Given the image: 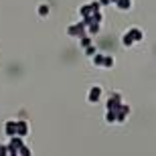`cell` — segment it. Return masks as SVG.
<instances>
[{
    "mask_svg": "<svg viewBox=\"0 0 156 156\" xmlns=\"http://www.w3.org/2000/svg\"><path fill=\"white\" fill-rule=\"evenodd\" d=\"M116 6L120 8V10H128V8L132 6V0H118V2H116Z\"/></svg>",
    "mask_w": 156,
    "mask_h": 156,
    "instance_id": "4fadbf2b",
    "label": "cell"
},
{
    "mask_svg": "<svg viewBox=\"0 0 156 156\" xmlns=\"http://www.w3.org/2000/svg\"><path fill=\"white\" fill-rule=\"evenodd\" d=\"M128 33H130V37L134 39V43H140V41L144 39V33H142V30H140L138 27H132V29L128 30Z\"/></svg>",
    "mask_w": 156,
    "mask_h": 156,
    "instance_id": "9c48e42d",
    "label": "cell"
},
{
    "mask_svg": "<svg viewBox=\"0 0 156 156\" xmlns=\"http://www.w3.org/2000/svg\"><path fill=\"white\" fill-rule=\"evenodd\" d=\"M0 156H8V148H6V144H0Z\"/></svg>",
    "mask_w": 156,
    "mask_h": 156,
    "instance_id": "d6986e66",
    "label": "cell"
},
{
    "mask_svg": "<svg viewBox=\"0 0 156 156\" xmlns=\"http://www.w3.org/2000/svg\"><path fill=\"white\" fill-rule=\"evenodd\" d=\"M14 156H33V152H30V148H29L27 144H23V146L16 150V154H14Z\"/></svg>",
    "mask_w": 156,
    "mask_h": 156,
    "instance_id": "8fae6325",
    "label": "cell"
},
{
    "mask_svg": "<svg viewBox=\"0 0 156 156\" xmlns=\"http://www.w3.org/2000/svg\"><path fill=\"white\" fill-rule=\"evenodd\" d=\"M91 63L95 65V67H101V63H104V55H101V53H95V55L91 57Z\"/></svg>",
    "mask_w": 156,
    "mask_h": 156,
    "instance_id": "7c38bea8",
    "label": "cell"
},
{
    "mask_svg": "<svg viewBox=\"0 0 156 156\" xmlns=\"http://www.w3.org/2000/svg\"><path fill=\"white\" fill-rule=\"evenodd\" d=\"M122 45H124V47H132L134 45V39L130 37V33H126V35L122 37Z\"/></svg>",
    "mask_w": 156,
    "mask_h": 156,
    "instance_id": "5bb4252c",
    "label": "cell"
},
{
    "mask_svg": "<svg viewBox=\"0 0 156 156\" xmlns=\"http://www.w3.org/2000/svg\"><path fill=\"white\" fill-rule=\"evenodd\" d=\"M99 98H101V87L93 85L91 89H89V93H87V101H89V104H98Z\"/></svg>",
    "mask_w": 156,
    "mask_h": 156,
    "instance_id": "277c9868",
    "label": "cell"
},
{
    "mask_svg": "<svg viewBox=\"0 0 156 156\" xmlns=\"http://www.w3.org/2000/svg\"><path fill=\"white\" fill-rule=\"evenodd\" d=\"M91 14H93V10H91V6H89V2H87V4H81V6H79V16H81V20L89 18Z\"/></svg>",
    "mask_w": 156,
    "mask_h": 156,
    "instance_id": "ba28073f",
    "label": "cell"
},
{
    "mask_svg": "<svg viewBox=\"0 0 156 156\" xmlns=\"http://www.w3.org/2000/svg\"><path fill=\"white\" fill-rule=\"evenodd\" d=\"M67 35H69V37H75V39H81V37L85 35V24H83V23L69 24V29H67Z\"/></svg>",
    "mask_w": 156,
    "mask_h": 156,
    "instance_id": "6da1fadb",
    "label": "cell"
},
{
    "mask_svg": "<svg viewBox=\"0 0 156 156\" xmlns=\"http://www.w3.org/2000/svg\"><path fill=\"white\" fill-rule=\"evenodd\" d=\"M29 134V124L27 122H16V136L18 138H24Z\"/></svg>",
    "mask_w": 156,
    "mask_h": 156,
    "instance_id": "52a82bcc",
    "label": "cell"
},
{
    "mask_svg": "<svg viewBox=\"0 0 156 156\" xmlns=\"http://www.w3.org/2000/svg\"><path fill=\"white\" fill-rule=\"evenodd\" d=\"M128 116H130V108L122 101V104L118 105V110H116V122H124Z\"/></svg>",
    "mask_w": 156,
    "mask_h": 156,
    "instance_id": "5b68a950",
    "label": "cell"
},
{
    "mask_svg": "<svg viewBox=\"0 0 156 156\" xmlns=\"http://www.w3.org/2000/svg\"><path fill=\"white\" fill-rule=\"evenodd\" d=\"M105 122H108V124H116V112H105Z\"/></svg>",
    "mask_w": 156,
    "mask_h": 156,
    "instance_id": "9a60e30c",
    "label": "cell"
},
{
    "mask_svg": "<svg viewBox=\"0 0 156 156\" xmlns=\"http://www.w3.org/2000/svg\"><path fill=\"white\" fill-rule=\"evenodd\" d=\"M114 65H116L114 57H112V55H104V63H101V67H105V69H112Z\"/></svg>",
    "mask_w": 156,
    "mask_h": 156,
    "instance_id": "30bf717a",
    "label": "cell"
},
{
    "mask_svg": "<svg viewBox=\"0 0 156 156\" xmlns=\"http://www.w3.org/2000/svg\"><path fill=\"white\" fill-rule=\"evenodd\" d=\"M116 2H118V0H110V4H116Z\"/></svg>",
    "mask_w": 156,
    "mask_h": 156,
    "instance_id": "44dd1931",
    "label": "cell"
},
{
    "mask_svg": "<svg viewBox=\"0 0 156 156\" xmlns=\"http://www.w3.org/2000/svg\"><path fill=\"white\" fill-rule=\"evenodd\" d=\"M79 45L83 47V49H85V47H89V45H91V37L83 35V37H81V39H79Z\"/></svg>",
    "mask_w": 156,
    "mask_h": 156,
    "instance_id": "2e32d148",
    "label": "cell"
},
{
    "mask_svg": "<svg viewBox=\"0 0 156 156\" xmlns=\"http://www.w3.org/2000/svg\"><path fill=\"white\" fill-rule=\"evenodd\" d=\"M122 104V93L120 91H114L112 93V98L108 99V104H105V108H108V110L110 112H116L118 110V105Z\"/></svg>",
    "mask_w": 156,
    "mask_h": 156,
    "instance_id": "3957f363",
    "label": "cell"
},
{
    "mask_svg": "<svg viewBox=\"0 0 156 156\" xmlns=\"http://www.w3.org/2000/svg\"><path fill=\"white\" fill-rule=\"evenodd\" d=\"M39 16H49V4H39Z\"/></svg>",
    "mask_w": 156,
    "mask_h": 156,
    "instance_id": "e0dca14e",
    "label": "cell"
},
{
    "mask_svg": "<svg viewBox=\"0 0 156 156\" xmlns=\"http://www.w3.org/2000/svg\"><path fill=\"white\" fill-rule=\"evenodd\" d=\"M4 134L8 136V138H12V136H16V120H8L4 124Z\"/></svg>",
    "mask_w": 156,
    "mask_h": 156,
    "instance_id": "8992f818",
    "label": "cell"
},
{
    "mask_svg": "<svg viewBox=\"0 0 156 156\" xmlns=\"http://www.w3.org/2000/svg\"><path fill=\"white\" fill-rule=\"evenodd\" d=\"M83 51H85V55H87V57H93V55H95V53H98V51H95V47H93V45L85 47V49H83Z\"/></svg>",
    "mask_w": 156,
    "mask_h": 156,
    "instance_id": "ac0fdd59",
    "label": "cell"
},
{
    "mask_svg": "<svg viewBox=\"0 0 156 156\" xmlns=\"http://www.w3.org/2000/svg\"><path fill=\"white\" fill-rule=\"evenodd\" d=\"M24 142H23V138H18V136H12L10 140H8V144H6V148H8V154L10 156H14L16 154V150L23 146Z\"/></svg>",
    "mask_w": 156,
    "mask_h": 156,
    "instance_id": "7a4b0ae2",
    "label": "cell"
},
{
    "mask_svg": "<svg viewBox=\"0 0 156 156\" xmlns=\"http://www.w3.org/2000/svg\"><path fill=\"white\" fill-rule=\"evenodd\" d=\"M8 156H10V154H8Z\"/></svg>",
    "mask_w": 156,
    "mask_h": 156,
    "instance_id": "7402d4cb",
    "label": "cell"
},
{
    "mask_svg": "<svg viewBox=\"0 0 156 156\" xmlns=\"http://www.w3.org/2000/svg\"><path fill=\"white\" fill-rule=\"evenodd\" d=\"M99 6H110V0H98Z\"/></svg>",
    "mask_w": 156,
    "mask_h": 156,
    "instance_id": "ffe728a7",
    "label": "cell"
}]
</instances>
